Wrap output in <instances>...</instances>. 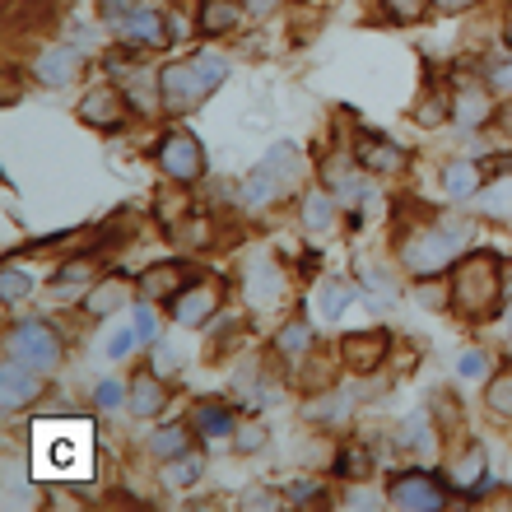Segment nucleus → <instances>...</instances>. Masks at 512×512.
Wrapping results in <instances>:
<instances>
[{"label":"nucleus","mask_w":512,"mask_h":512,"mask_svg":"<svg viewBox=\"0 0 512 512\" xmlns=\"http://www.w3.org/2000/svg\"><path fill=\"white\" fill-rule=\"evenodd\" d=\"M28 289H33V280H28L24 270H14V266L0 270V298H5V303H19V298H28Z\"/></svg>","instance_id":"ea45409f"},{"label":"nucleus","mask_w":512,"mask_h":512,"mask_svg":"<svg viewBox=\"0 0 512 512\" xmlns=\"http://www.w3.org/2000/svg\"><path fill=\"white\" fill-rule=\"evenodd\" d=\"M266 443H270L266 424H243V429H238V447H243V452H261Z\"/></svg>","instance_id":"37998d69"},{"label":"nucleus","mask_w":512,"mask_h":512,"mask_svg":"<svg viewBox=\"0 0 512 512\" xmlns=\"http://www.w3.org/2000/svg\"><path fill=\"white\" fill-rule=\"evenodd\" d=\"M489 94H508L512 98V66H494V70H489Z\"/></svg>","instance_id":"49530a36"},{"label":"nucleus","mask_w":512,"mask_h":512,"mask_svg":"<svg viewBox=\"0 0 512 512\" xmlns=\"http://www.w3.org/2000/svg\"><path fill=\"white\" fill-rule=\"evenodd\" d=\"M443 10H466V5H475V0H438Z\"/></svg>","instance_id":"603ef678"},{"label":"nucleus","mask_w":512,"mask_h":512,"mask_svg":"<svg viewBox=\"0 0 512 512\" xmlns=\"http://www.w3.org/2000/svg\"><path fill=\"white\" fill-rule=\"evenodd\" d=\"M298 177H303V154H298L294 145H275L266 159L243 177L238 201H243L247 210H266V205H275L280 196H289V191L298 187Z\"/></svg>","instance_id":"39448f33"},{"label":"nucleus","mask_w":512,"mask_h":512,"mask_svg":"<svg viewBox=\"0 0 512 512\" xmlns=\"http://www.w3.org/2000/svg\"><path fill=\"white\" fill-rule=\"evenodd\" d=\"M350 410V396H326V401H312L308 405V419L312 424H340Z\"/></svg>","instance_id":"e433bc0d"},{"label":"nucleus","mask_w":512,"mask_h":512,"mask_svg":"<svg viewBox=\"0 0 512 512\" xmlns=\"http://www.w3.org/2000/svg\"><path fill=\"white\" fill-rule=\"evenodd\" d=\"M168 312H173L177 326H210V317L219 312V284H210V280L187 284V289L168 303Z\"/></svg>","instance_id":"9d476101"},{"label":"nucleus","mask_w":512,"mask_h":512,"mask_svg":"<svg viewBox=\"0 0 512 512\" xmlns=\"http://www.w3.org/2000/svg\"><path fill=\"white\" fill-rule=\"evenodd\" d=\"M98 5H103V10H108V14H117V10H122V5H126V0H98Z\"/></svg>","instance_id":"864d4df0"},{"label":"nucleus","mask_w":512,"mask_h":512,"mask_svg":"<svg viewBox=\"0 0 512 512\" xmlns=\"http://www.w3.org/2000/svg\"><path fill=\"white\" fill-rule=\"evenodd\" d=\"M354 159L364 163L368 173H401L405 149L396 145V140H387V135H378V131H359V140H354Z\"/></svg>","instance_id":"ddd939ff"},{"label":"nucleus","mask_w":512,"mask_h":512,"mask_svg":"<svg viewBox=\"0 0 512 512\" xmlns=\"http://www.w3.org/2000/svg\"><path fill=\"white\" fill-rule=\"evenodd\" d=\"M201 480V457L196 452H182V457L168 461V471H163V485L168 489H187Z\"/></svg>","instance_id":"7c9ffc66"},{"label":"nucleus","mask_w":512,"mask_h":512,"mask_svg":"<svg viewBox=\"0 0 512 512\" xmlns=\"http://www.w3.org/2000/svg\"><path fill=\"white\" fill-rule=\"evenodd\" d=\"M452 117V98L447 94H429L424 103H415V122L419 126H438V122H447Z\"/></svg>","instance_id":"c9c22d12"},{"label":"nucleus","mask_w":512,"mask_h":512,"mask_svg":"<svg viewBox=\"0 0 512 512\" xmlns=\"http://www.w3.org/2000/svg\"><path fill=\"white\" fill-rule=\"evenodd\" d=\"M89 280H94L89 261H70L66 270H56V275H52V294H56V298H70V294H80Z\"/></svg>","instance_id":"2f4dec72"},{"label":"nucleus","mask_w":512,"mask_h":512,"mask_svg":"<svg viewBox=\"0 0 512 512\" xmlns=\"http://www.w3.org/2000/svg\"><path fill=\"white\" fill-rule=\"evenodd\" d=\"M243 24V0H205L201 14H196V28L205 38H224Z\"/></svg>","instance_id":"dca6fc26"},{"label":"nucleus","mask_w":512,"mask_h":512,"mask_svg":"<svg viewBox=\"0 0 512 512\" xmlns=\"http://www.w3.org/2000/svg\"><path fill=\"white\" fill-rule=\"evenodd\" d=\"M224 80H229V61H224V56L196 52V56H187V61H173V66L159 70L163 108L173 112V117H182V112L201 108Z\"/></svg>","instance_id":"7ed1b4c3"},{"label":"nucleus","mask_w":512,"mask_h":512,"mask_svg":"<svg viewBox=\"0 0 512 512\" xmlns=\"http://www.w3.org/2000/svg\"><path fill=\"white\" fill-rule=\"evenodd\" d=\"M396 447H419V452H433V429H429V415H424V410L405 415V424L396 429Z\"/></svg>","instance_id":"bb28decb"},{"label":"nucleus","mask_w":512,"mask_h":512,"mask_svg":"<svg viewBox=\"0 0 512 512\" xmlns=\"http://www.w3.org/2000/svg\"><path fill=\"white\" fill-rule=\"evenodd\" d=\"M480 475H485V452H480V447H466V452L452 461V471H447V489L471 494V485H480Z\"/></svg>","instance_id":"4be33fe9"},{"label":"nucleus","mask_w":512,"mask_h":512,"mask_svg":"<svg viewBox=\"0 0 512 512\" xmlns=\"http://www.w3.org/2000/svg\"><path fill=\"white\" fill-rule=\"evenodd\" d=\"M135 336H140V345H149L154 340V317H149V308H135Z\"/></svg>","instance_id":"de8ad7c7"},{"label":"nucleus","mask_w":512,"mask_h":512,"mask_svg":"<svg viewBox=\"0 0 512 512\" xmlns=\"http://www.w3.org/2000/svg\"><path fill=\"white\" fill-rule=\"evenodd\" d=\"M387 354H391L387 331H350V336L340 340V359H345V368L359 373V378L378 373V368L387 364Z\"/></svg>","instance_id":"6e6552de"},{"label":"nucleus","mask_w":512,"mask_h":512,"mask_svg":"<svg viewBox=\"0 0 512 512\" xmlns=\"http://www.w3.org/2000/svg\"><path fill=\"white\" fill-rule=\"evenodd\" d=\"M33 373H38V368L19 364V359H10V364H5V373H0V401H5V410H10V415L38 401L42 378H33Z\"/></svg>","instance_id":"4468645a"},{"label":"nucleus","mask_w":512,"mask_h":512,"mask_svg":"<svg viewBox=\"0 0 512 512\" xmlns=\"http://www.w3.org/2000/svg\"><path fill=\"white\" fill-rule=\"evenodd\" d=\"M196 433L201 438H224V433L233 429V415H229V405H219V401H205V405H196Z\"/></svg>","instance_id":"393cba45"},{"label":"nucleus","mask_w":512,"mask_h":512,"mask_svg":"<svg viewBox=\"0 0 512 512\" xmlns=\"http://www.w3.org/2000/svg\"><path fill=\"white\" fill-rule=\"evenodd\" d=\"M317 499H326L317 480H298V485H289V503H317Z\"/></svg>","instance_id":"a18cd8bd"},{"label":"nucleus","mask_w":512,"mask_h":512,"mask_svg":"<svg viewBox=\"0 0 512 512\" xmlns=\"http://www.w3.org/2000/svg\"><path fill=\"white\" fill-rule=\"evenodd\" d=\"M149 452H154L159 461L182 457V452H191V429L187 424H163V429L149 438Z\"/></svg>","instance_id":"b1692460"},{"label":"nucleus","mask_w":512,"mask_h":512,"mask_svg":"<svg viewBox=\"0 0 512 512\" xmlns=\"http://www.w3.org/2000/svg\"><path fill=\"white\" fill-rule=\"evenodd\" d=\"M275 350H280L284 359H303V354L312 350V331H308V322H289V326H280V336H275Z\"/></svg>","instance_id":"c85d7f7f"},{"label":"nucleus","mask_w":512,"mask_h":512,"mask_svg":"<svg viewBox=\"0 0 512 512\" xmlns=\"http://www.w3.org/2000/svg\"><path fill=\"white\" fill-rule=\"evenodd\" d=\"M443 182H447V191L457 196V201H466V196H475L480 191V168L475 163H447V173H443Z\"/></svg>","instance_id":"cd10ccee"},{"label":"nucleus","mask_w":512,"mask_h":512,"mask_svg":"<svg viewBox=\"0 0 512 512\" xmlns=\"http://www.w3.org/2000/svg\"><path fill=\"white\" fill-rule=\"evenodd\" d=\"M122 401H131V391H122V382H103V387L94 391V405H98V410H117Z\"/></svg>","instance_id":"a19ab883"},{"label":"nucleus","mask_w":512,"mask_h":512,"mask_svg":"<svg viewBox=\"0 0 512 512\" xmlns=\"http://www.w3.org/2000/svg\"><path fill=\"white\" fill-rule=\"evenodd\" d=\"M345 308H350V284L326 280L322 289H317V312H322V322H336Z\"/></svg>","instance_id":"c756f323"},{"label":"nucleus","mask_w":512,"mask_h":512,"mask_svg":"<svg viewBox=\"0 0 512 512\" xmlns=\"http://www.w3.org/2000/svg\"><path fill=\"white\" fill-rule=\"evenodd\" d=\"M126 298H131V280H126L122 270H117V275H103V280H98L94 289L84 294V308L94 312V317H108V312L122 308Z\"/></svg>","instance_id":"f3484780"},{"label":"nucleus","mask_w":512,"mask_h":512,"mask_svg":"<svg viewBox=\"0 0 512 512\" xmlns=\"http://www.w3.org/2000/svg\"><path fill=\"white\" fill-rule=\"evenodd\" d=\"M452 117H461L466 126H485L494 117V103H489V84L485 89H461L457 103H452Z\"/></svg>","instance_id":"5701e85b"},{"label":"nucleus","mask_w":512,"mask_h":512,"mask_svg":"<svg viewBox=\"0 0 512 512\" xmlns=\"http://www.w3.org/2000/svg\"><path fill=\"white\" fill-rule=\"evenodd\" d=\"M140 345V336H135V326H122V331H112V340H108V354L112 359H126V354Z\"/></svg>","instance_id":"79ce46f5"},{"label":"nucleus","mask_w":512,"mask_h":512,"mask_svg":"<svg viewBox=\"0 0 512 512\" xmlns=\"http://www.w3.org/2000/svg\"><path fill=\"white\" fill-rule=\"evenodd\" d=\"M368 471H373V457H368L364 447H340L336 475H345V480H364Z\"/></svg>","instance_id":"f704fd0d"},{"label":"nucleus","mask_w":512,"mask_h":512,"mask_svg":"<svg viewBox=\"0 0 512 512\" xmlns=\"http://www.w3.org/2000/svg\"><path fill=\"white\" fill-rule=\"evenodd\" d=\"M10 359L38 368V373H52V368L61 364V340H56L52 326L24 322V326H14L10 331Z\"/></svg>","instance_id":"423d86ee"},{"label":"nucleus","mask_w":512,"mask_h":512,"mask_svg":"<svg viewBox=\"0 0 512 512\" xmlns=\"http://www.w3.org/2000/svg\"><path fill=\"white\" fill-rule=\"evenodd\" d=\"M457 368H461V378H485V373H489L485 350H466V354L457 359Z\"/></svg>","instance_id":"c03bdc74"},{"label":"nucleus","mask_w":512,"mask_h":512,"mask_svg":"<svg viewBox=\"0 0 512 512\" xmlns=\"http://www.w3.org/2000/svg\"><path fill=\"white\" fill-rule=\"evenodd\" d=\"M159 168L173 182H196L205 173V149L191 131H168L159 140Z\"/></svg>","instance_id":"0eeeda50"},{"label":"nucleus","mask_w":512,"mask_h":512,"mask_svg":"<svg viewBox=\"0 0 512 512\" xmlns=\"http://www.w3.org/2000/svg\"><path fill=\"white\" fill-rule=\"evenodd\" d=\"M382 5H387L391 24H419L424 10H429V0H382Z\"/></svg>","instance_id":"58836bf2"},{"label":"nucleus","mask_w":512,"mask_h":512,"mask_svg":"<svg viewBox=\"0 0 512 512\" xmlns=\"http://www.w3.org/2000/svg\"><path fill=\"white\" fill-rule=\"evenodd\" d=\"M452 303L466 322H489L503 308V256L466 252L452 270Z\"/></svg>","instance_id":"f03ea898"},{"label":"nucleus","mask_w":512,"mask_h":512,"mask_svg":"<svg viewBox=\"0 0 512 512\" xmlns=\"http://www.w3.org/2000/svg\"><path fill=\"white\" fill-rule=\"evenodd\" d=\"M331 219H336V201H331L326 191H308V201H303V229L326 233L331 229Z\"/></svg>","instance_id":"a878e982"},{"label":"nucleus","mask_w":512,"mask_h":512,"mask_svg":"<svg viewBox=\"0 0 512 512\" xmlns=\"http://www.w3.org/2000/svg\"><path fill=\"white\" fill-rule=\"evenodd\" d=\"M475 210L485 219H499V224H508L512 219V177H499L494 187H480L475 191Z\"/></svg>","instance_id":"412c9836"},{"label":"nucleus","mask_w":512,"mask_h":512,"mask_svg":"<svg viewBox=\"0 0 512 512\" xmlns=\"http://www.w3.org/2000/svg\"><path fill=\"white\" fill-rule=\"evenodd\" d=\"M508 364H512V340H508Z\"/></svg>","instance_id":"6e6d98bb"},{"label":"nucleus","mask_w":512,"mask_h":512,"mask_svg":"<svg viewBox=\"0 0 512 512\" xmlns=\"http://www.w3.org/2000/svg\"><path fill=\"white\" fill-rule=\"evenodd\" d=\"M364 294L373 298V308H391V298H396V284L382 266H368L364 270Z\"/></svg>","instance_id":"72a5a7b5"},{"label":"nucleus","mask_w":512,"mask_h":512,"mask_svg":"<svg viewBox=\"0 0 512 512\" xmlns=\"http://www.w3.org/2000/svg\"><path fill=\"white\" fill-rule=\"evenodd\" d=\"M243 5H247V14H256V19H266V14L275 10L280 0H243Z\"/></svg>","instance_id":"8fccbe9b"},{"label":"nucleus","mask_w":512,"mask_h":512,"mask_svg":"<svg viewBox=\"0 0 512 512\" xmlns=\"http://www.w3.org/2000/svg\"><path fill=\"white\" fill-rule=\"evenodd\" d=\"M94 429L80 419H42L33 429V466L47 480H84L94 471Z\"/></svg>","instance_id":"f257e3e1"},{"label":"nucleus","mask_w":512,"mask_h":512,"mask_svg":"<svg viewBox=\"0 0 512 512\" xmlns=\"http://www.w3.org/2000/svg\"><path fill=\"white\" fill-rule=\"evenodd\" d=\"M163 405H168V387H163L154 373H140V378L131 382V410H135V419L163 415Z\"/></svg>","instance_id":"aec40b11"},{"label":"nucleus","mask_w":512,"mask_h":512,"mask_svg":"<svg viewBox=\"0 0 512 512\" xmlns=\"http://www.w3.org/2000/svg\"><path fill=\"white\" fill-rule=\"evenodd\" d=\"M126 117H131V112H126V94H117L108 84H98V89H89V94L80 98V122L94 126V131H117Z\"/></svg>","instance_id":"9b49d317"},{"label":"nucleus","mask_w":512,"mask_h":512,"mask_svg":"<svg viewBox=\"0 0 512 512\" xmlns=\"http://www.w3.org/2000/svg\"><path fill=\"white\" fill-rule=\"evenodd\" d=\"M122 33L131 42L126 47H163V38H168V19H163L159 10H135V14H126V24H122Z\"/></svg>","instance_id":"a211bd4d"},{"label":"nucleus","mask_w":512,"mask_h":512,"mask_svg":"<svg viewBox=\"0 0 512 512\" xmlns=\"http://www.w3.org/2000/svg\"><path fill=\"white\" fill-rule=\"evenodd\" d=\"M494 126H499V135L512 145V98L503 103V108H494Z\"/></svg>","instance_id":"09e8293b"},{"label":"nucleus","mask_w":512,"mask_h":512,"mask_svg":"<svg viewBox=\"0 0 512 512\" xmlns=\"http://www.w3.org/2000/svg\"><path fill=\"white\" fill-rule=\"evenodd\" d=\"M485 405L494 410L499 419H512V364L503 368L499 378H489V387H485Z\"/></svg>","instance_id":"473e14b6"},{"label":"nucleus","mask_w":512,"mask_h":512,"mask_svg":"<svg viewBox=\"0 0 512 512\" xmlns=\"http://www.w3.org/2000/svg\"><path fill=\"white\" fill-rule=\"evenodd\" d=\"M503 42H508V52H512V14H508V28H503Z\"/></svg>","instance_id":"5fc2aeb1"},{"label":"nucleus","mask_w":512,"mask_h":512,"mask_svg":"<svg viewBox=\"0 0 512 512\" xmlns=\"http://www.w3.org/2000/svg\"><path fill=\"white\" fill-rule=\"evenodd\" d=\"M182 215H187V191H163L159 196V224L182 229Z\"/></svg>","instance_id":"4c0bfd02"},{"label":"nucleus","mask_w":512,"mask_h":512,"mask_svg":"<svg viewBox=\"0 0 512 512\" xmlns=\"http://www.w3.org/2000/svg\"><path fill=\"white\" fill-rule=\"evenodd\" d=\"M443 485L447 480H433V475H424V471H405L391 480V503H396V508H410V512H433L447 503Z\"/></svg>","instance_id":"1a4fd4ad"},{"label":"nucleus","mask_w":512,"mask_h":512,"mask_svg":"<svg viewBox=\"0 0 512 512\" xmlns=\"http://www.w3.org/2000/svg\"><path fill=\"white\" fill-rule=\"evenodd\" d=\"M280 499H266V494H256V499H247V508H275Z\"/></svg>","instance_id":"3c124183"},{"label":"nucleus","mask_w":512,"mask_h":512,"mask_svg":"<svg viewBox=\"0 0 512 512\" xmlns=\"http://www.w3.org/2000/svg\"><path fill=\"white\" fill-rule=\"evenodd\" d=\"M466 243H471V229H466V224H443V229L419 224V229L401 233V247H396V252H401V266L410 270V275L429 280V275L452 266V261L466 252Z\"/></svg>","instance_id":"20e7f679"},{"label":"nucleus","mask_w":512,"mask_h":512,"mask_svg":"<svg viewBox=\"0 0 512 512\" xmlns=\"http://www.w3.org/2000/svg\"><path fill=\"white\" fill-rule=\"evenodd\" d=\"M243 294L252 308H275L284 298V270L275 261H266V256H256L252 266L243 270Z\"/></svg>","instance_id":"f8f14e48"},{"label":"nucleus","mask_w":512,"mask_h":512,"mask_svg":"<svg viewBox=\"0 0 512 512\" xmlns=\"http://www.w3.org/2000/svg\"><path fill=\"white\" fill-rule=\"evenodd\" d=\"M75 70H80V52L75 47H52V52H42L38 56V66H33V75H38L42 84H66L75 80Z\"/></svg>","instance_id":"6ab92c4d"},{"label":"nucleus","mask_w":512,"mask_h":512,"mask_svg":"<svg viewBox=\"0 0 512 512\" xmlns=\"http://www.w3.org/2000/svg\"><path fill=\"white\" fill-rule=\"evenodd\" d=\"M182 280H187V270L173 266V261H163V266H149L140 280H135V294L140 303H173L182 294Z\"/></svg>","instance_id":"2eb2a0df"}]
</instances>
